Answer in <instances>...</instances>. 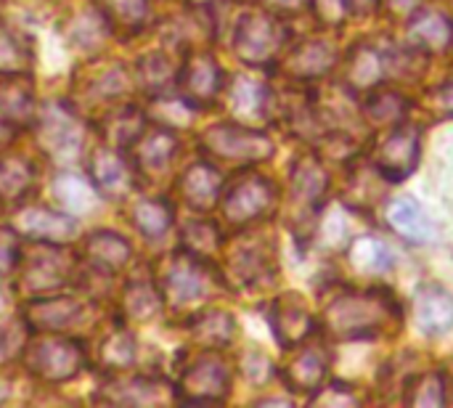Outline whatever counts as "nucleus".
Listing matches in <instances>:
<instances>
[{
	"instance_id": "obj_1",
	"label": "nucleus",
	"mask_w": 453,
	"mask_h": 408,
	"mask_svg": "<svg viewBox=\"0 0 453 408\" xmlns=\"http://www.w3.org/2000/svg\"><path fill=\"white\" fill-rule=\"evenodd\" d=\"M401 321L398 303L385 289H350L324 308V329L334 340H364Z\"/></svg>"
},
{
	"instance_id": "obj_2",
	"label": "nucleus",
	"mask_w": 453,
	"mask_h": 408,
	"mask_svg": "<svg viewBox=\"0 0 453 408\" xmlns=\"http://www.w3.org/2000/svg\"><path fill=\"white\" fill-rule=\"evenodd\" d=\"M215 276L210 271V260H202L191 252H175L165 260L159 273V289L165 305L178 313L194 311L202 300L210 297Z\"/></svg>"
},
{
	"instance_id": "obj_3",
	"label": "nucleus",
	"mask_w": 453,
	"mask_h": 408,
	"mask_svg": "<svg viewBox=\"0 0 453 408\" xmlns=\"http://www.w3.org/2000/svg\"><path fill=\"white\" fill-rule=\"evenodd\" d=\"M24 369L48 385H61L74 380L85 369V348L61 335H45L27 343L21 353Z\"/></svg>"
},
{
	"instance_id": "obj_4",
	"label": "nucleus",
	"mask_w": 453,
	"mask_h": 408,
	"mask_svg": "<svg viewBox=\"0 0 453 408\" xmlns=\"http://www.w3.org/2000/svg\"><path fill=\"white\" fill-rule=\"evenodd\" d=\"M37 130V146L45 151V157L56 162H74L85 146V122L61 101H50L37 109L35 117Z\"/></svg>"
},
{
	"instance_id": "obj_5",
	"label": "nucleus",
	"mask_w": 453,
	"mask_h": 408,
	"mask_svg": "<svg viewBox=\"0 0 453 408\" xmlns=\"http://www.w3.org/2000/svg\"><path fill=\"white\" fill-rule=\"evenodd\" d=\"M287 40H289V29L279 16L265 11H252L239 19L234 48L244 64L263 66L284 53Z\"/></svg>"
},
{
	"instance_id": "obj_6",
	"label": "nucleus",
	"mask_w": 453,
	"mask_h": 408,
	"mask_svg": "<svg viewBox=\"0 0 453 408\" xmlns=\"http://www.w3.org/2000/svg\"><path fill=\"white\" fill-rule=\"evenodd\" d=\"M199 146L207 157L228 165H252L273 154V143L268 135L234 122H220L207 127L199 138Z\"/></svg>"
},
{
	"instance_id": "obj_7",
	"label": "nucleus",
	"mask_w": 453,
	"mask_h": 408,
	"mask_svg": "<svg viewBox=\"0 0 453 408\" xmlns=\"http://www.w3.org/2000/svg\"><path fill=\"white\" fill-rule=\"evenodd\" d=\"M35 247L24 260H19V281L27 295H50L72 281L74 273V255L66 244L35 242Z\"/></svg>"
},
{
	"instance_id": "obj_8",
	"label": "nucleus",
	"mask_w": 453,
	"mask_h": 408,
	"mask_svg": "<svg viewBox=\"0 0 453 408\" xmlns=\"http://www.w3.org/2000/svg\"><path fill=\"white\" fill-rule=\"evenodd\" d=\"M276 196V186L268 178L257 173H242L220 196V210L231 226H250L273 210Z\"/></svg>"
},
{
	"instance_id": "obj_9",
	"label": "nucleus",
	"mask_w": 453,
	"mask_h": 408,
	"mask_svg": "<svg viewBox=\"0 0 453 408\" xmlns=\"http://www.w3.org/2000/svg\"><path fill=\"white\" fill-rule=\"evenodd\" d=\"M178 90L186 106L207 109L223 90V69L207 50H191L178 72Z\"/></svg>"
},
{
	"instance_id": "obj_10",
	"label": "nucleus",
	"mask_w": 453,
	"mask_h": 408,
	"mask_svg": "<svg viewBox=\"0 0 453 408\" xmlns=\"http://www.w3.org/2000/svg\"><path fill=\"white\" fill-rule=\"evenodd\" d=\"M88 181L101 199L119 202L135 189V165L122 157V149L104 146L88 157Z\"/></svg>"
},
{
	"instance_id": "obj_11",
	"label": "nucleus",
	"mask_w": 453,
	"mask_h": 408,
	"mask_svg": "<svg viewBox=\"0 0 453 408\" xmlns=\"http://www.w3.org/2000/svg\"><path fill=\"white\" fill-rule=\"evenodd\" d=\"M228 390H231L228 364L220 356L207 353L183 372L178 385V398L191 404H218L228 396Z\"/></svg>"
},
{
	"instance_id": "obj_12",
	"label": "nucleus",
	"mask_w": 453,
	"mask_h": 408,
	"mask_svg": "<svg viewBox=\"0 0 453 408\" xmlns=\"http://www.w3.org/2000/svg\"><path fill=\"white\" fill-rule=\"evenodd\" d=\"M13 228L19 236L29 242H50V244H69L80 226L69 212L50 210L45 204H27L13 215Z\"/></svg>"
},
{
	"instance_id": "obj_13",
	"label": "nucleus",
	"mask_w": 453,
	"mask_h": 408,
	"mask_svg": "<svg viewBox=\"0 0 453 408\" xmlns=\"http://www.w3.org/2000/svg\"><path fill=\"white\" fill-rule=\"evenodd\" d=\"M85 316V305L77 297H35L21 308V319L27 321L29 329L42 332V335H61L77 327Z\"/></svg>"
},
{
	"instance_id": "obj_14",
	"label": "nucleus",
	"mask_w": 453,
	"mask_h": 408,
	"mask_svg": "<svg viewBox=\"0 0 453 408\" xmlns=\"http://www.w3.org/2000/svg\"><path fill=\"white\" fill-rule=\"evenodd\" d=\"M419 162V127H395L374 151V167L388 181H403Z\"/></svg>"
},
{
	"instance_id": "obj_15",
	"label": "nucleus",
	"mask_w": 453,
	"mask_h": 408,
	"mask_svg": "<svg viewBox=\"0 0 453 408\" xmlns=\"http://www.w3.org/2000/svg\"><path fill=\"white\" fill-rule=\"evenodd\" d=\"M170 398V385L151 377H111L101 385L96 401L109 406H154Z\"/></svg>"
},
{
	"instance_id": "obj_16",
	"label": "nucleus",
	"mask_w": 453,
	"mask_h": 408,
	"mask_svg": "<svg viewBox=\"0 0 453 408\" xmlns=\"http://www.w3.org/2000/svg\"><path fill=\"white\" fill-rule=\"evenodd\" d=\"M178 151V138L170 127L159 125V127H146L141 133V138L133 143V165L135 173L143 175H162L173 157Z\"/></svg>"
},
{
	"instance_id": "obj_17",
	"label": "nucleus",
	"mask_w": 453,
	"mask_h": 408,
	"mask_svg": "<svg viewBox=\"0 0 453 408\" xmlns=\"http://www.w3.org/2000/svg\"><path fill=\"white\" fill-rule=\"evenodd\" d=\"M178 191L183 196V202L196 210V212H210L212 207L220 204L223 196V175L218 167H212L210 162H196L191 165L180 181H178Z\"/></svg>"
},
{
	"instance_id": "obj_18",
	"label": "nucleus",
	"mask_w": 453,
	"mask_h": 408,
	"mask_svg": "<svg viewBox=\"0 0 453 408\" xmlns=\"http://www.w3.org/2000/svg\"><path fill=\"white\" fill-rule=\"evenodd\" d=\"M385 77H390V58L372 42L356 45L345 64V85L353 93L374 90Z\"/></svg>"
},
{
	"instance_id": "obj_19",
	"label": "nucleus",
	"mask_w": 453,
	"mask_h": 408,
	"mask_svg": "<svg viewBox=\"0 0 453 408\" xmlns=\"http://www.w3.org/2000/svg\"><path fill=\"white\" fill-rule=\"evenodd\" d=\"M414 319L425 335H446L453 327V295L441 284H425L414 300Z\"/></svg>"
},
{
	"instance_id": "obj_20",
	"label": "nucleus",
	"mask_w": 453,
	"mask_h": 408,
	"mask_svg": "<svg viewBox=\"0 0 453 408\" xmlns=\"http://www.w3.org/2000/svg\"><path fill=\"white\" fill-rule=\"evenodd\" d=\"M409 42L414 50L443 53L453 42V21L438 8H419L409 21Z\"/></svg>"
},
{
	"instance_id": "obj_21",
	"label": "nucleus",
	"mask_w": 453,
	"mask_h": 408,
	"mask_svg": "<svg viewBox=\"0 0 453 408\" xmlns=\"http://www.w3.org/2000/svg\"><path fill=\"white\" fill-rule=\"evenodd\" d=\"M82 252H85L88 266L106 273V276H114V273L125 271L130 258H133V247L114 231H93L85 239Z\"/></svg>"
},
{
	"instance_id": "obj_22",
	"label": "nucleus",
	"mask_w": 453,
	"mask_h": 408,
	"mask_svg": "<svg viewBox=\"0 0 453 408\" xmlns=\"http://www.w3.org/2000/svg\"><path fill=\"white\" fill-rule=\"evenodd\" d=\"M271 329L276 332L281 348H297L303 345L311 332H313V319L308 313V308L300 303L297 295H287L273 305L271 313Z\"/></svg>"
},
{
	"instance_id": "obj_23",
	"label": "nucleus",
	"mask_w": 453,
	"mask_h": 408,
	"mask_svg": "<svg viewBox=\"0 0 453 408\" xmlns=\"http://www.w3.org/2000/svg\"><path fill=\"white\" fill-rule=\"evenodd\" d=\"M329 369V356L321 345H308L284 366V380L295 393H316L324 388V377Z\"/></svg>"
},
{
	"instance_id": "obj_24",
	"label": "nucleus",
	"mask_w": 453,
	"mask_h": 408,
	"mask_svg": "<svg viewBox=\"0 0 453 408\" xmlns=\"http://www.w3.org/2000/svg\"><path fill=\"white\" fill-rule=\"evenodd\" d=\"M98 127H101V138L106 141V146L127 151L149 127V122L138 106H119V109H106Z\"/></svg>"
},
{
	"instance_id": "obj_25",
	"label": "nucleus",
	"mask_w": 453,
	"mask_h": 408,
	"mask_svg": "<svg viewBox=\"0 0 453 408\" xmlns=\"http://www.w3.org/2000/svg\"><path fill=\"white\" fill-rule=\"evenodd\" d=\"M337 61V50L326 40H308L284 53V69L297 80H313L326 74Z\"/></svg>"
},
{
	"instance_id": "obj_26",
	"label": "nucleus",
	"mask_w": 453,
	"mask_h": 408,
	"mask_svg": "<svg viewBox=\"0 0 453 408\" xmlns=\"http://www.w3.org/2000/svg\"><path fill=\"white\" fill-rule=\"evenodd\" d=\"M326 191V175L316 159H300L292 170V207L297 215H313Z\"/></svg>"
},
{
	"instance_id": "obj_27",
	"label": "nucleus",
	"mask_w": 453,
	"mask_h": 408,
	"mask_svg": "<svg viewBox=\"0 0 453 408\" xmlns=\"http://www.w3.org/2000/svg\"><path fill=\"white\" fill-rule=\"evenodd\" d=\"M165 308V297L159 284L149 279H133L127 281L122 292V316L130 324H149L154 321Z\"/></svg>"
},
{
	"instance_id": "obj_28",
	"label": "nucleus",
	"mask_w": 453,
	"mask_h": 408,
	"mask_svg": "<svg viewBox=\"0 0 453 408\" xmlns=\"http://www.w3.org/2000/svg\"><path fill=\"white\" fill-rule=\"evenodd\" d=\"M178 66L173 64V58L167 53H146L138 61L135 77L138 85L143 88V93H149L151 98H167L173 93V88H178Z\"/></svg>"
},
{
	"instance_id": "obj_29",
	"label": "nucleus",
	"mask_w": 453,
	"mask_h": 408,
	"mask_svg": "<svg viewBox=\"0 0 453 408\" xmlns=\"http://www.w3.org/2000/svg\"><path fill=\"white\" fill-rule=\"evenodd\" d=\"M0 117L13 127H27L37 117L32 88L27 82L13 80V74L0 82Z\"/></svg>"
},
{
	"instance_id": "obj_30",
	"label": "nucleus",
	"mask_w": 453,
	"mask_h": 408,
	"mask_svg": "<svg viewBox=\"0 0 453 408\" xmlns=\"http://www.w3.org/2000/svg\"><path fill=\"white\" fill-rule=\"evenodd\" d=\"M35 186V165L21 154H0V199L19 202Z\"/></svg>"
},
{
	"instance_id": "obj_31",
	"label": "nucleus",
	"mask_w": 453,
	"mask_h": 408,
	"mask_svg": "<svg viewBox=\"0 0 453 408\" xmlns=\"http://www.w3.org/2000/svg\"><path fill=\"white\" fill-rule=\"evenodd\" d=\"M388 220H390V226L401 236H406L409 242H417V244L419 242H427L430 234H433V223L427 220L422 204L417 199H411V196L395 199L390 204V210H388Z\"/></svg>"
},
{
	"instance_id": "obj_32",
	"label": "nucleus",
	"mask_w": 453,
	"mask_h": 408,
	"mask_svg": "<svg viewBox=\"0 0 453 408\" xmlns=\"http://www.w3.org/2000/svg\"><path fill=\"white\" fill-rule=\"evenodd\" d=\"M130 220L146 239H159L173 226V204L162 196L138 199L130 207Z\"/></svg>"
},
{
	"instance_id": "obj_33",
	"label": "nucleus",
	"mask_w": 453,
	"mask_h": 408,
	"mask_svg": "<svg viewBox=\"0 0 453 408\" xmlns=\"http://www.w3.org/2000/svg\"><path fill=\"white\" fill-rule=\"evenodd\" d=\"M231 106L242 122H257L268 117V88L250 80V77H236L231 88Z\"/></svg>"
},
{
	"instance_id": "obj_34",
	"label": "nucleus",
	"mask_w": 453,
	"mask_h": 408,
	"mask_svg": "<svg viewBox=\"0 0 453 408\" xmlns=\"http://www.w3.org/2000/svg\"><path fill=\"white\" fill-rule=\"evenodd\" d=\"M130 88V80H127V72L122 64H109V66H101L96 69L88 80H85V98L93 101V104H111V101H119Z\"/></svg>"
},
{
	"instance_id": "obj_35",
	"label": "nucleus",
	"mask_w": 453,
	"mask_h": 408,
	"mask_svg": "<svg viewBox=\"0 0 453 408\" xmlns=\"http://www.w3.org/2000/svg\"><path fill=\"white\" fill-rule=\"evenodd\" d=\"M104 16L111 24V32H122L125 37L138 35L149 16H151V0H104L101 3Z\"/></svg>"
},
{
	"instance_id": "obj_36",
	"label": "nucleus",
	"mask_w": 453,
	"mask_h": 408,
	"mask_svg": "<svg viewBox=\"0 0 453 408\" xmlns=\"http://www.w3.org/2000/svg\"><path fill=\"white\" fill-rule=\"evenodd\" d=\"M111 32V24L109 19L104 16L101 8H88L82 13H77L72 21H69V40L74 48H85V50H98L106 37Z\"/></svg>"
},
{
	"instance_id": "obj_37",
	"label": "nucleus",
	"mask_w": 453,
	"mask_h": 408,
	"mask_svg": "<svg viewBox=\"0 0 453 408\" xmlns=\"http://www.w3.org/2000/svg\"><path fill=\"white\" fill-rule=\"evenodd\" d=\"M236 327H234V316L226 311H204L191 321V335L202 348L218 350L226 348L234 337Z\"/></svg>"
},
{
	"instance_id": "obj_38",
	"label": "nucleus",
	"mask_w": 453,
	"mask_h": 408,
	"mask_svg": "<svg viewBox=\"0 0 453 408\" xmlns=\"http://www.w3.org/2000/svg\"><path fill=\"white\" fill-rule=\"evenodd\" d=\"M350 263L366 273H382V271H390L393 268V252L390 247L377 239V236H358L353 244H350Z\"/></svg>"
},
{
	"instance_id": "obj_39",
	"label": "nucleus",
	"mask_w": 453,
	"mask_h": 408,
	"mask_svg": "<svg viewBox=\"0 0 453 408\" xmlns=\"http://www.w3.org/2000/svg\"><path fill=\"white\" fill-rule=\"evenodd\" d=\"M135 337L127 329H114L101 340L98 348V361L109 372H122L135 361Z\"/></svg>"
},
{
	"instance_id": "obj_40",
	"label": "nucleus",
	"mask_w": 453,
	"mask_h": 408,
	"mask_svg": "<svg viewBox=\"0 0 453 408\" xmlns=\"http://www.w3.org/2000/svg\"><path fill=\"white\" fill-rule=\"evenodd\" d=\"M29 66H32L29 45L16 32H11L5 24H0V77L27 74Z\"/></svg>"
},
{
	"instance_id": "obj_41",
	"label": "nucleus",
	"mask_w": 453,
	"mask_h": 408,
	"mask_svg": "<svg viewBox=\"0 0 453 408\" xmlns=\"http://www.w3.org/2000/svg\"><path fill=\"white\" fill-rule=\"evenodd\" d=\"M183 250L202 258L212 260L220 252V231L210 220H191L183 226Z\"/></svg>"
},
{
	"instance_id": "obj_42",
	"label": "nucleus",
	"mask_w": 453,
	"mask_h": 408,
	"mask_svg": "<svg viewBox=\"0 0 453 408\" xmlns=\"http://www.w3.org/2000/svg\"><path fill=\"white\" fill-rule=\"evenodd\" d=\"M406 114V101L403 96H398L395 90H372L369 101H366V119H372L374 125H390L398 122Z\"/></svg>"
},
{
	"instance_id": "obj_43",
	"label": "nucleus",
	"mask_w": 453,
	"mask_h": 408,
	"mask_svg": "<svg viewBox=\"0 0 453 408\" xmlns=\"http://www.w3.org/2000/svg\"><path fill=\"white\" fill-rule=\"evenodd\" d=\"M406 404L411 406H443L446 404V385L441 374H422L409 382Z\"/></svg>"
},
{
	"instance_id": "obj_44",
	"label": "nucleus",
	"mask_w": 453,
	"mask_h": 408,
	"mask_svg": "<svg viewBox=\"0 0 453 408\" xmlns=\"http://www.w3.org/2000/svg\"><path fill=\"white\" fill-rule=\"evenodd\" d=\"M228 268L236 279L252 281L263 273L265 268V255L257 244H239L231 255H228Z\"/></svg>"
},
{
	"instance_id": "obj_45",
	"label": "nucleus",
	"mask_w": 453,
	"mask_h": 408,
	"mask_svg": "<svg viewBox=\"0 0 453 408\" xmlns=\"http://www.w3.org/2000/svg\"><path fill=\"white\" fill-rule=\"evenodd\" d=\"M27 321L24 319H5L0 321V364L11 361L24 353L27 348Z\"/></svg>"
},
{
	"instance_id": "obj_46",
	"label": "nucleus",
	"mask_w": 453,
	"mask_h": 408,
	"mask_svg": "<svg viewBox=\"0 0 453 408\" xmlns=\"http://www.w3.org/2000/svg\"><path fill=\"white\" fill-rule=\"evenodd\" d=\"M19 234L16 228H3L0 226V276H11L21 260V244H19Z\"/></svg>"
},
{
	"instance_id": "obj_47",
	"label": "nucleus",
	"mask_w": 453,
	"mask_h": 408,
	"mask_svg": "<svg viewBox=\"0 0 453 408\" xmlns=\"http://www.w3.org/2000/svg\"><path fill=\"white\" fill-rule=\"evenodd\" d=\"M311 3H313L316 16H319L324 24L337 27V24H342V19L348 16V5H345V0H311Z\"/></svg>"
},
{
	"instance_id": "obj_48",
	"label": "nucleus",
	"mask_w": 453,
	"mask_h": 408,
	"mask_svg": "<svg viewBox=\"0 0 453 408\" xmlns=\"http://www.w3.org/2000/svg\"><path fill=\"white\" fill-rule=\"evenodd\" d=\"M388 8L395 16H414L422 8V0H388Z\"/></svg>"
},
{
	"instance_id": "obj_49",
	"label": "nucleus",
	"mask_w": 453,
	"mask_h": 408,
	"mask_svg": "<svg viewBox=\"0 0 453 408\" xmlns=\"http://www.w3.org/2000/svg\"><path fill=\"white\" fill-rule=\"evenodd\" d=\"M273 13H297L305 8L308 0H265Z\"/></svg>"
},
{
	"instance_id": "obj_50",
	"label": "nucleus",
	"mask_w": 453,
	"mask_h": 408,
	"mask_svg": "<svg viewBox=\"0 0 453 408\" xmlns=\"http://www.w3.org/2000/svg\"><path fill=\"white\" fill-rule=\"evenodd\" d=\"M377 3L380 0H345L348 13H353V16H369V13H374Z\"/></svg>"
},
{
	"instance_id": "obj_51",
	"label": "nucleus",
	"mask_w": 453,
	"mask_h": 408,
	"mask_svg": "<svg viewBox=\"0 0 453 408\" xmlns=\"http://www.w3.org/2000/svg\"><path fill=\"white\" fill-rule=\"evenodd\" d=\"M438 104H441L446 112H453V80H449V82L438 90Z\"/></svg>"
},
{
	"instance_id": "obj_52",
	"label": "nucleus",
	"mask_w": 453,
	"mask_h": 408,
	"mask_svg": "<svg viewBox=\"0 0 453 408\" xmlns=\"http://www.w3.org/2000/svg\"><path fill=\"white\" fill-rule=\"evenodd\" d=\"M13 135H16V127H13V125H8V122L0 117V146L11 143V141H13Z\"/></svg>"
},
{
	"instance_id": "obj_53",
	"label": "nucleus",
	"mask_w": 453,
	"mask_h": 408,
	"mask_svg": "<svg viewBox=\"0 0 453 408\" xmlns=\"http://www.w3.org/2000/svg\"><path fill=\"white\" fill-rule=\"evenodd\" d=\"M5 393H8V390H5V385H3V382H0V401H3V398H5Z\"/></svg>"
}]
</instances>
